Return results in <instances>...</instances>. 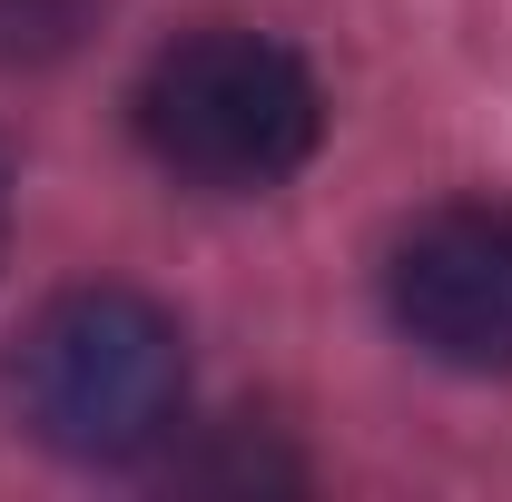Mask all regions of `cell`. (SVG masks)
I'll return each instance as SVG.
<instances>
[{"label": "cell", "instance_id": "4", "mask_svg": "<svg viewBox=\"0 0 512 502\" xmlns=\"http://www.w3.org/2000/svg\"><path fill=\"white\" fill-rule=\"evenodd\" d=\"M0 217H10V158H0Z\"/></svg>", "mask_w": 512, "mask_h": 502}, {"label": "cell", "instance_id": "2", "mask_svg": "<svg viewBox=\"0 0 512 502\" xmlns=\"http://www.w3.org/2000/svg\"><path fill=\"white\" fill-rule=\"evenodd\" d=\"M138 138L168 178L217 188V197H256L316 158L325 89L266 30H188L138 79Z\"/></svg>", "mask_w": 512, "mask_h": 502}, {"label": "cell", "instance_id": "3", "mask_svg": "<svg viewBox=\"0 0 512 502\" xmlns=\"http://www.w3.org/2000/svg\"><path fill=\"white\" fill-rule=\"evenodd\" d=\"M384 306L434 365L512 375V207L463 197L404 227V247L384 256Z\"/></svg>", "mask_w": 512, "mask_h": 502}, {"label": "cell", "instance_id": "1", "mask_svg": "<svg viewBox=\"0 0 512 502\" xmlns=\"http://www.w3.org/2000/svg\"><path fill=\"white\" fill-rule=\"evenodd\" d=\"M20 424L60 463H148L188 414L178 315L138 286H69L30 315L10 355Z\"/></svg>", "mask_w": 512, "mask_h": 502}]
</instances>
